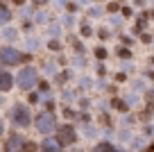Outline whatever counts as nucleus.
Returning <instances> with one entry per match:
<instances>
[{
    "label": "nucleus",
    "mask_w": 154,
    "mask_h": 152,
    "mask_svg": "<svg viewBox=\"0 0 154 152\" xmlns=\"http://www.w3.org/2000/svg\"><path fill=\"white\" fill-rule=\"evenodd\" d=\"M9 118L14 125H18V127H27L29 123H32V111H29L27 105H14L9 111Z\"/></svg>",
    "instance_id": "1"
},
{
    "label": "nucleus",
    "mask_w": 154,
    "mask_h": 152,
    "mask_svg": "<svg viewBox=\"0 0 154 152\" xmlns=\"http://www.w3.org/2000/svg\"><path fill=\"white\" fill-rule=\"evenodd\" d=\"M16 82H18V86H20V89H25V91H29L32 86H36V82H38V73H36V68L25 66L23 71L18 73Z\"/></svg>",
    "instance_id": "2"
},
{
    "label": "nucleus",
    "mask_w": 154,
    "mask_h": 152,
    "mask_svg": "<svg viewBox=\"0 0 154 152\" xmlns=\"http://www.w3.org/2000/svg\"><path fill=\"white\" fill-rule=\"evenodd\" d=\"M20 62H25V55L18 52L16 48H2L0 50V64L2 66H16Z\"/></svg>",
    "instance_id": "3"
},
{
    "label": "nucleus",
    "mask_w": 154,
    "mask_h": 152,
    "mask_svg": "<svg viewBox=\"0 0 154 152\" xmlns=\"http://www.w3.org/2000/svg\"><path fill=\"white\" fill-rule=\"evenodd\" d=\"M36 127H38L41 134H52L57 129V120H54V116L50 111H45V114L36 116Z\"/></svg>",
    "instance_id": "4"
},
{
    "label": "nucleus",
    "mask_w": 154,
    "mask_h": 152,
    "mask_svg": "<svg viewBox=\"0 0 154 152\" xmlns=\"http://www.w3.org/2000/svg\"><path fill=\"white\" fill-rule=\"evenodd\" d=\"M7 152H32L34 150V145H32V143H25L23 141V136H18V134H11V138H9V141H7Z\"/></svg>",
    "instance_id": "5"
},
{
    "label": "nucleus",
    "mask_w": 154,
    "mask_h": 152,
    "mask_svg": "<svg viewBox=\"0 0 154 152\" xmlns=\"http://www.w3.org/2000/svg\"><path fill=\"white\" fill-rule=\"evenodd\" d=\"M75 141H77V134H75V127H72V125H63V127H59V136H57L59 145H72Z\"/></svg>",
    "instance_id": "6"
},
{
    "label": "nucleus",
    "mask_w": 154,
    "mask_h": 152,
    "mask_svg": "<svg viewBox=\"0 0 154 152\" xmlns=\"http://www.w3.org/2000/svg\"><path fill=\"white\" fill-rule=\"evenodd\" d=\"M41 150H43V152H61V145L57 143V138H50L48 136L43 143H41Z\"/></svg>",
    "instance_id": "7"
},
{
    "label": "nucleus",
    "mask_w": 154,
    "mask_h": 152,
    "mask_svg": "<svg viewBox=\"0 0 154 152\" xmlns=\"http://www.w3.org/2000/svg\"><path fill=\"white\" fill-rule=\"evenodd\" d=\"M14 86V77L7 71H0V91H9Z\"/></svg>",
    "instance_id": "8"
},
{
    "label": "nucleus",
    "mask_w": 154,
    "mask_h": 152,
    "mask_svg": "<svg viewBox=\"0 0 154 152\" xmlns=\"http://www.w3.org/2000/svg\"><path fill=\"white\" fill-rule=\"evenodd\" d=\"M7 21H11V11L7 5H0V25H5Z\"/></svg>",
    "instance_id": "9"
},
{
    "label": "nucleus",
    "mask_w": 154,
    "mask_h": 152,
    "mask_svg": "<svg viewBox=\"0 0 154 152\" xmlns=\"http://www.w3.org/2000/svg\"><path fill=\"white\" fill-rule=\"evenodd\" d=\"M93 152H116V147L111 145V143H97Z\"/></svg>",
    "instance_id": "10"
},
{
    "label": "nucleus",
    "mask_w": 154,
    "mask_h": 152,
    "mask_svg": "<svg viewBox=\"0 0 154 152\" xmlns=\"http://www.w3.org/2000/svg\"><path fill=\"white\" fill-rule=\"evenodd\" d=\"M34 2H38V5H43V2H48V0H34Z\"/></svg>",
    "instance_id": "11"
},
{
    "label": "nucleus",
    "mask_w": 154,
    "mask_h": 152,
    "mask_svg": "<svg viewBox=\"0 0 154 152\" xmlns=\"http://www.w3.org/2000/svg\"><path fill=\"white\" fill-rule=\"evenodd\" d=\"M2 129H5V127H2V120H0V134H2Z\"/></svg>",
    "instance_id": "12"
},
{
    "label": "nucleus",
    "mask_w": 154,
    "mask_h": 152,
    "mask_svg": "<svg viewBox=\"0 0 154 152\" xmlns=\"http://www.w3.org/2000/svg\"><path fill=\"white\" fill-rule=\"evenodd\" d=\"M14 2H18V5H20V2H23V0H14Z\"/></svg>",
    "instance_id": "13"
}]
</instances>
